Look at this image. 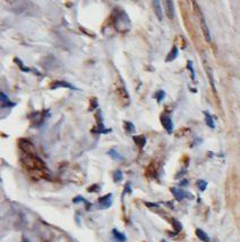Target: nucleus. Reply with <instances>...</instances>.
<instances>
[{
    "label": "nucleus",
    "instance_id": "nucleus-5",
    "mask_svg": "<svg viewBox=\"0 0 240 242\" xmlns=\"http://www.w3.org/2000/svg\"><path fill=\"white\" fill-rule=\"evenodd\" d=\"M164 6H166V16L169 17L170 19H172L175 17V10H173V2L170 0L164 1Z\"/></svg>",
    "mask_w": 240,
    "mask_h": 242
},
{
    "label": "nucleus",
    "instance_id": "nucleus-2",
    "mask_svg": "<svg viewBox=\"0 0 240 242\" xmlns=\"http://www.w3.org/2000/svg\"><path fill=\"white\" fill-rule=\"evenodd\" d=\"M171 192L173 193L175 198H176L177 200H179V201L182 199H185V198H192V194L187 193L186 191H184V190H181V189L172 188L171 189Z\"/></svg>",
    "mask_w": 240,
    "mask_h": 242
},
{
    "label": "nucleus",
    "instance_id": "nucleus-10",
    "mask_svg": "<svg viewBox=\"0 0 240 242\" xmlns=\"http://www.w3.org/2000/svg\"><path fill=\"white\" fill-rule=\"evenodd\" d=\"M112 235H113V238L117 240L118 242H125L126 241V235L125 234H123L121 232H119L118 230H116V229H113L112 230Z\"/></svg>",
    "mask_w": 240,
    "mask_h": 242
},
{
    "label": "nucleus",
    "instance_id": "nucleus-18",
    "mask_svg": "<svg viewBox=\"0 0 240 242\" xmlns=\"http://www.w3.org/2000/svg\"><path fill=\"white\" fill-rule=\"evenodd\" d=\"M109 156L111 157V158H113V159H116V160H118V159H121V156L118 154L117 151L114 150V149H111V150H109Z\"/></svg>",
    "mask_w": 240,
    "mask_h": 242
},
{
    "label": "nucleus",
    "instance_id": "nucleus-9",
    "mask_svg": "<svg viewBox=\"0 0 240 242\" xmlns=\"http://www.w3.org/2000/svg\"><path fill=\"white\" fill-rule=\"evenodd\" d=\"M153 6H154V11L155 14H156V16L158 18L162 21V18H163V14H162V9H161V6H160V1H153Z\"/></svg>",
    "mask_w": 240,
    "mask_h": 242
},
{
    "label": "nucleus",
    "instance_id": "nucleus-24",
    "mask_svg": "<svg viewBox=\"0 0 240 242\" xmlns=\"http://www.w3.org/2000/svg\"><path fill=\"white\" fill-rule=\"evenodd\" d=\"M146 206H149V207H155V208H158V207H159L156 204H149V202H146Z\"/></svg>",
    "mask_w": 240,
    "mask_h": 242
},
{
    "label": "nucleus",
    "instance_id": "nucleus-20",
    "mask_svg": "<svg viewBox=\"0 0 240 242\" xmlns=\"http://www.w3.org/2000/svg\"><path fill=\"white\" fill-rule=\"evenodd\" d=\"M164 97H166V93H164V91H162V90H160V91H158L155 93V98L158 99V102L162 101V100L164 99Z\"/></svg>",
    "mask_w": 240,
    "mask_h": 242
},
{
    "label": "nucleus",
    "instance_id": "nucleus-13",
    "mask_svg": "<svg viewBox=\"0 0 240 242\" xmlns=\"http://www.w3.org/2000/svg\"><path fill=\"white\" fill-rule=\"evenodd\" d=\"M177 56H178V48L175 46V47H172V49H171V51L169 52V55H168V57H166V61H172V60L176 59Z\"/></svg>",
    "mask_w": 240,
    "mask_h": 242
},
{
    "label": "nucleus",
    "instance_id": "nucleus-19",
    "mask_svg": "<svg viewBox=\"0 0 240 242\" xmlns=\"http://www.w3.org/2000/svg\"><path fill=\"white\" fill-rule=\"evenodd\" d=\"M196 185H197L198 189H199L201 191H204V190L206 189V187H207V183L205 182L204 180H198L197 183H196Z\"/></svg>",
    "mask_w": 240,
    "mask_h": 242
},
{
    "label": "nucleus",
    "instance_id": "nucleus-26",
    "mask_svg": "<svg viewBox=\"0 0 240 242\" xmlns=\"http://www.w3.org/2000/svg\"><path fill=\"white\" fill-rule=\"evenodd\" d=\"M161 242H166V241H164V240H163V241H161Z\"/></svg>",
    "mask_w": 240,
    "mask_h": 242
},
{
    "label": "nucleus",
    "instance_id": "nucleus-12",
    "mask_svg": "<svg viewBox=\"0 0 240 242\" xmlns=\"http://www.w3.org/2000/svg\"><path fill=\"white\" fill-rule=\"evenodd\" d=\"M133 139L136 142V145H138L139 148H143L146 145V138L144 135H135Z\"/></svg>",
    "mask_w": 240,
    "mask_h": 242
},
{
    "label": "nucleus",
    "instance_id": "nucleus-3",
    "mask_svg": "<svg viewBox=\"0 0 240 242\" xmlns=\"http://www.w3.org/2000/svg\"><path fill=\"white\" fill-rule=\"evenodd\" d=\"M161 123L163 125V127L166 129V131L168 133H171L172 132V130H173V123H172V121L169 116H166V115H163V116H161Z\"/></svg>",
    "mask_w": 240,
    "mask_h": 242
},
{
    "label": "nucleus",
    "instance_id": "nucleus-16",
    "mask_svg": "<svg viewBox=\"0 0 240 242\" xmlns=\"http://www.w3.org/2000/svg\"><path fill=\"white\" fill-rule=\"evenodd\" d=\"M172 225H173V227H175V230H176L177 233H178V232L181 231L182 225H181V223H180V222L178 221V220H176V218H173V220H172Z\"/></svg>",
    "mask_w": 240,
    "mask_h": 242
},
{
    "label": "nucleus",
    "instance_id": "nucleus-23",
    "mask_svg": "<svg viewBox=\"0 0 240 242\" xmlns=\"http://www.w3.org/2000/svg\"><path fill=\"white\" fill-rule=\"evenodd\" d=\"M99 185H93V187H91V188H88V191H90V192H92V191H93V192H96V191H99Z\"/></svg>",
    "mask_w": 240,
    "mask_h": 242
},
{
    "label": "nucleus",
    "instance_id": "nucleus-21",
    "mask_svg": "<svg viewBox=\"0 0 240 242\" xmlns=\"http://www.w3.org/2000/svg\"><path fill=\"white\" fill-rule=\"evenodd\" d=\"M187 67H188V70H190V73H192V80H195V74H194V70H192V61H188V63H187Z\"/></svg>",
    "mask_w": 240,
    "mask_h": 242
},
{
    "label": "nucleus",
    "instance_id": "nucleus-7",
    "mask_svg": "<svg viewBox=\"0 0 240 242\" xmlns=\"http://www.w3.org/2000/svg\"><path fill=\"white\" fill-rule=\"evenodd\" d=\"M58 88H69V89H73V85L68 83V82H65V81H54L53 83L50 85V89H58Z\"/></svg>",
    "mask_w": 240,
    "mask_h": 242
},
{
    "label": "nucleus",
    "instance_id": "nucleus-17",
    "mask_svg": "<svg viewBox=\"0 0 240 242\" xmlns=\"http://www.w3.org/2000/svg\"><path fill=\"white\" fill-rule=\"evenodd\" d=\"M125 129L128 133H134L135 132V126L132 122H125Z\"/></svg>",
    "mask_w": 240,
    "mask_h": 242
},
{
    "label": "nucleus",
    "instance_id": "nucleus-1",
    "mask_svg": "<svg viewBox=\"0 0 240 242\" xmlns=\"http://www.w3.org/2000/svg\"><path fill=\"white\" fill-rule=\"evenodd\" d=\"M19 147H21V149L24 151L26 155H35V148H34V145H32V142L22 139V140L19 141Z\"/></svg>",
    "mask_w": 240,
    "mask_h": 242
},
{
    "label": "nucleus",
    "instance_id": "nucleus-8",
    "mask_svg": "<svg viewBox=\"0 0 240 242\" xmlns=\"http://www.w3.org/2000/svg\"><path fill=\"white\" fill-rule=\"evenodd\" d=\"M1 106L4 108H7V107H14L15 106V103L14 102H11L8 97L6 96L4 92H1Z\"/></svg>",
    "mask_w": 240,
    "mask_h": 242
},
{
    "label": "nucleus",
    "instance_id": "nucleus-22",
    "mask_svg": "<svg viewBox=\"0 0 240 242\" xmlns=\"http://www.w3.org/2000/svg\"><path fill=\"white\" fill-rule=\"evenodd\" d=\"M73 201H74L75 204H78V202H86V200L84 199L83 197H80V196H78V197H76V198H75Z\"/></svg>",
    "mask_w": 240,
    "mask_h": 242
},
{
    "label": "nucleus",
    "instance_id": "nucleus-11",
    "mask_svg": "<svg viewBox=\"0 0 240 242\" xmlns=\"http://www.w3.org/2000/svg\"><path fill=\"white\" fill-rule=\"evenodd\" d=\"M196 235H197V238L201 240V241L210 242V237H208L207 234H206L203 230H201V229H197V230H196Z\"/></svg>",
    "mask_w": 240,
    "mask_h": 242
},
{
    "label": "nucleus",
    "instance_id": "nucleus-4",
    "mask_svg": "<svg viewBox=\"0 0 240 242\" xmlns=\"http://www.w3.org/2000/svg\"><path fill=\"white\" fill-rule=\"evenodd\" d=\"M111 198H112V194L111 193H108V194H106L104 197L100 198V199H99L100 206H101L102 208H104V209H106V208H109V207L111 206V204H112Z\"/></svg>",
    "mask_w": 240,
    "mask_h": 242
},
{
    "label": "nucleus",
    "instance_id": "nucleus-25",
    "mask_svg": "<svg viewBox=\"0 0 240 242\" xmlns=\"http://www.w3.org/2000/svg\"><path fill=\"white\" fill-rule=\"evenodd\" d=\"M22 242H30V241H28V240H27L26 238H23V241H22Z\"/></svg>",
    "mask_w": 240,
    "mask_h": 242
},
{
    "label": "nucleus",
    "instance_id": "nucleus-6",
    "mask_svg": "<svg viewBox=\"0 0 240 242\" xmlns=\"http://www.w3.org/2000/svg\"><path fill=\"white\" fill-rule=\"evenodd\" d=\"M201 26H202L204 37H205V39H206V41L210 42V41H211V33H210V28H208L207 24H206V22H205V19H204L203 17L201 18Z\"/></svg>",
    "mask_w": 240,
    "mask_h": 242
},
{
    "label": "nucleus",
    "instance_id": "nucleus-14",
    "mask_svg": "<svg viewBox=\"0 0 240 242\" xmlns=\"http://www.w3.org/2000/svg\"><path fill=\"white\" fill-rule=\"evenodd\" d=\"M204 115H205V122H206V124H207L211 129H214V121L213 118H212V116H211L207 112H205Z\"/></svg>",
    "mask_w": 240,
    "mask_h": 242
},
{
    "label": "nucleus",
    "instance_id": "nucleus-15",
    "mask_svg": "<svg viewBox=\"0 0 240 242\" xmlns=\"http://www.w3.org/2000/svg\"><path fill=\"white\" fill-rule=\"evenodd\" d=\"M123 172L121 171H116V172L113 173V180H114V182H120V181H123Z\"/></svg>",
    "mask_w": 240,
    "mask_h": 242
}]
</instances>
